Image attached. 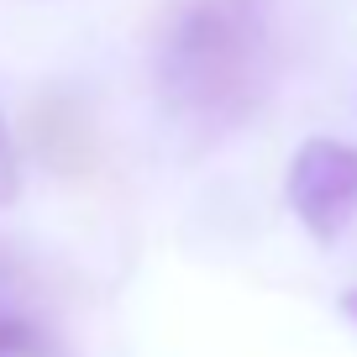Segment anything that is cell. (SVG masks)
Wrapping results in <instances>:
<instances>
[{
	"label": "cell",
	"instance_id": "1",
	"mask_svg": "<svg viewBox=\"0 0 357 357\" xmlns=\"http://www.w3.org/2000/svg\"><path fill=\"white\" fill-rule=\"evenodd\" d=\"M153 84L195 137L247 126L279 84V0H178L153 47Z\"/></svg>",
	"mask_w": 357,
	"mask_h": 357
},
{
	"label": "cell",
	"instance_id": "2",
	"mask_svg": "<svg viewBox=\"0 0 357 357\" xmlns=\"http://www.w3.org/2000/svg\"><path fill=\"white\" fill-rule=\"evenodd\" d=\"M284 200L310 242H342L357 221V147L342 137H305L284 168Z\"/></svg>",
	"mask_w": 357,
	"mask_h": 357
},
{
	"label": "cell",
	"instance_id": "3",
	"mask_svg": "<svg viewBox=\"0 0 357 357\" xmlns=\"http://www.w3.org/2000/svg\"><path fill=\"white\" fill-rule=\"evenodd\" d=\"M0 357H58L43 284L11 242H0Z\"/></svg>",
	"mask_w": 357,
	"mask_h": 357
},
{
	"label": "cell",
	"instance_id": "4",
	"mask_svg": "<svg viewBox=\"0 0 357 357\" xmlns=\"http://www.w3.org/2000/svg\"><path fill=\"white\" fill-rule=\"evenodd\" d=\"M26 132H32V147L43 153L47 168L79 174V168L95 163V132H89V116L74 100H58V95L37 100L26 116Z\"/></svg>",
	"mask_w": 357,
	"mask_h": 357
},
{
	"label": "cell",
	"instance_id": "5",
	"mask_svg": "<svg viewBox=\"0 0 357 357\" xmlns=\"http://www.w3.org/2000/svg\"><path fill=\"white\" fill-rule=\"evenodd\" d=\"M16 195H22V163H16V142L0 116V205H16Z\"/></svg>",
	"mask_w": 357,
	"mask_h": 357
},
{
	"label": "cell",
	"instance_id": "6",
	"mask_svg": "<svg viewBox=\"0 0 357 357\" xmlns=\"http://www.w3.org/2000/svg\"><path fill=\"white\" fill-rule=\"evenodd\" d=\"M342 315H347V321H352V326H357V284H352V289H347V294H342Z\"/></svg>",
	"mask_w": 357,
	"mask_h": 357
}]
</instances>
